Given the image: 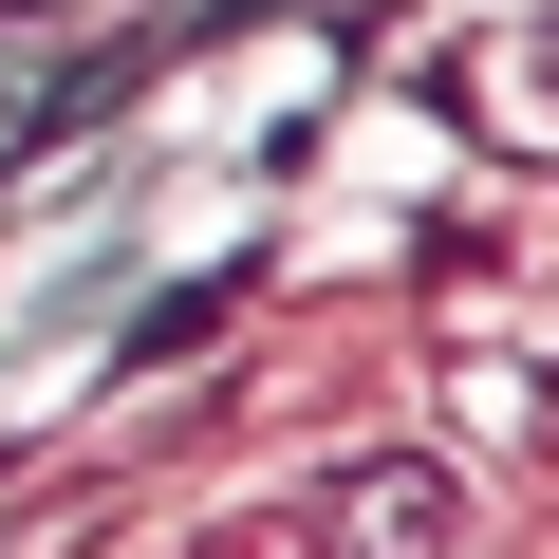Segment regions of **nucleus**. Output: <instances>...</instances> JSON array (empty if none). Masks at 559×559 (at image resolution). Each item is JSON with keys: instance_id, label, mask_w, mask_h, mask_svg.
Returning <instances> with one entry per match:
<instances>
[{"instance_id": "nucleus-1", "label": "nucleus", "mask_w": 559, "mask_h": 559, "mask_svg": "<svg viewBox=\"0 0 559 559\" xmlns=\"http://www.w3.org/2000/svg\"><path fill=\"white\" fill-rule=\"evenodd\" d=\"M503 20H522V38H503V112L559 131V0H503Z\"/></svg>"}, {"instance_id": "nucleus-2", "label": "nucleus", "mask_w": 559, "mask_h": 559, "mask_svg": "<svg viewBox=\"0 0 559 559\" xmlns=\"http://www.w3.org/2000/svg\"><path fill=\"white\" fill-rule=\"evenodd\" d=\"M57 20H94V0H57Z\"/></svg>"}]
</instances>
